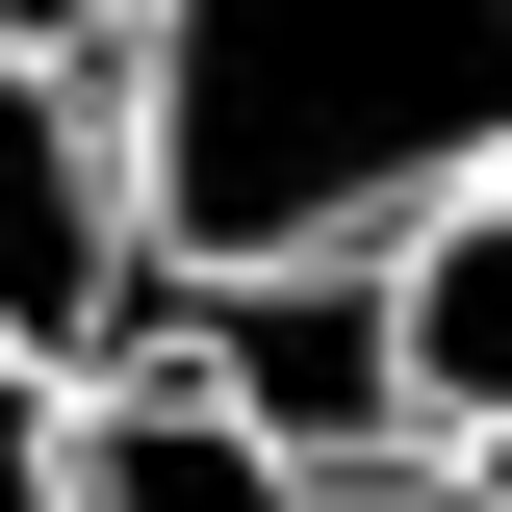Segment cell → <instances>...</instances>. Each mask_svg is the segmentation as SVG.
I'll return each instance as SVG.
<instances>
[{"label": "cell", "instance_id": "obj_1", "mask_svg": "<svg viewBox=\"0 0 512 512\" xmlns=\"http://www.w3.org/2000/svg\"><path fill=\"white\" fill-rule=\"evenodd\" d=\"M103 103L154 282H359L512 180V0H128Z\"/></svg>", "mask_w": 512, "mask_h": 512}, {"label": "cell", "instance_id": "obj_2", "mask_svg": "<svg viewBox=\"0 0 512 512\" xmlns=\"http://www.w3.org/2000/svg\"><path fill=\"white\" fill-rule=\"evenodd\" d=\"M154 308V231H128V103L77 52H0V359L103 384Z\"/></svg>", "mask_w": 512, "mask_h": 512}, {"label": "cell", "instance_id": "obj_3", "mask_svg": "<svg viewBox=\"0 0 512 512\" xmlns=\"http://www.w3.org/2000/svg\"><path fill=\"white\" fill-rule=\"evenodd\" d=\"M77 512H512V461H282L180 384H77Z\"/></svg>", "mask_w": 512, "mask_h": 512}, {"label": "cell", "instance_id": "obj_4", "mask_svg": "<svg viewBox=\"0 0 512 512\" xmlns=\"http://www.w3.org/2000/svg\"><path fill=\"white\" fill-rule=\"evenodd\" d=\"M384 384H410V436L436 461H512V180H461L436 231H384Z\"/></svg>", "mask_w": 512, "mask_h": 512}, {"label": "cell", "instance_id": "obj_5", "mask_svg": "<svg viewBox=\"0 0 512 512\" xmlns=\"http://www.w3.org/2000/svg\"><path fill=\"white\" fill-rule=\"evenodd\" d=\"M0 512H77V384L0 359Z\"/></svg>", "mask_w": 512, "mask_h": 512}]
</instances>
